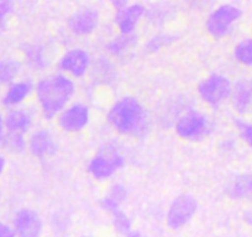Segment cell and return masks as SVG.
<instances>
[{"label": "cell", "instance_id": "obj_1", "mask_svg": "<svg viewBox=\"0 0 252 237\" xmlns=\"http://www.w3.org/2000/svg\"><path fill=\"white\" fill-rule=\"evenodd\" d=\"M106 120L114 131L132 139H142L151 129L149 111L132 95L119 98L109 109Z\"/></svg>", "mask_w": 252, "mask_h": 237}, {"label": "cell", "instance_id": "obj_2", "mask_svg": "<svg viewBox=\"0 0 252 237\" xmlns=\"http://www.w3.org/2000/svg\"><path fill=\"white\" fill-rule=\"evenodd\" d=\"M74 94V79L61 72L47 74L35 84L36 99L46 120L57 118L58 114L71 104Z\"/></svg>", "mask_w": 252, "mask_h": 237}, {"label": "cell", "instance_id": "obj_3", "mask_svg": "<svg viewBox=\"0 0 252 237\" xmlns=\"http://www.w3.org/2000/svg\"><path fill=\"white\" fill-rule=\"evenodd\" d=\"M197 93L210 108L219 109L231 98L232 82L224 74L213 73L199 82Z\"/></svg>", "mask_w": 252, "mask_h": 237}, {"label": "cell", "instance_id": "obj_4", "mask_svg": "<svg viewBox=\"0 0 252 237\" xmlns=\"http://www.w3.org/2000/svg\"><path fill=\"white\" fill-rule=\"evenodd\" d=\"M241 16V8L235 4H221L208 15L205 20V30L215 40L224 38L232 32L234 26Z\"/></svg>", "mask_w": 252, "mask_h": 237}, {"label": "cell", "instance_id": "obj_5", "mask_svg": "<svg viewBox=\"0 0 252 237\" xmlns=\"http://www.w3.org/2000/svg\"><path fill=\"white\" fill-rule=\"evenodd\" d=\"M176 134L186 141H202L213 131V122L199 110H189L177 120Z\"/></svg>", "mask_w": 252, "mask_h": 237}, {"label": "cell", "instance_id": "obj_6", "mask_svg": "<svg viewBox=\"0 0 252 237\" xmlns=\"http://www.w3.org/2000/svg\"><path fill=\"white\" fill-rule=\"evenodd\" d=\"M125 166V157L116 146H108L106 152L95 154L89 161L87 171L96 180H106Z\"/></svg>", "mask_w": 252, "mask_h": 237}, {"label": "cell", "instance_id": "obj_7", "mask_svg": "<svg viewBox=\"0 0 252 237\" xmlns=\"http://www.w3.org/2000/svg\"><path fill=\"white\" fill-rule=\"evenodd\" d=\"M198 211V202L193 195L181 194L174 198L167 210V225L173 231L183 229Z\"/></svg>", "mask_w": 252, "mask_h": 237}, {"label": "cell", "instance_id": "obj_8", "mask_svg": "<svg viewBox=\"0 0 252 237\" xmlns=\"http://www.w3.org/2000/svg\"><path fill=\"white\" fill-rule=\"evenodd\" d=\"M89 122H91V108L81 101L71 103L57 116V124L60 129L68 134L83 131Z\"/></svg>", "mask_w": 252, "mask_h": 237}, {"label": "cell", "instance_id": "obj_9", "mask_svg": "<svg viewBox=\"0 0 252 237\" xmlns=\"http://www.w3.org/2000/svg\"><path fill=\"white\" fill-rule=\"evenodd\" d=\"M91 64L92 57L88 51L82 47H72L60 57L58 68L61 73L74 79L86 76L91 68Z\"/></svg>", "mask_w": 252, "mask_h": 237}, {"label": "cell", "instance_id": "obj_10", "mask_svg": "<svg viewBox=\"0 0 252 237\" xmlns=\"http://www.w3.org/2000/svg\"><path fill=\"white\" fill-rule=\"evenodd\" d=\"M13 229L16 237H41L43 232V221L37 211L30 207H24L16 212Z\"/></svg>", "mask_w": 252, "mask_h": 237}, {"label": "cell", "instance_id": "obj_11", "mask_svg": "<svg viewBox=\"0 0 252 237\" xmlns=\"http://www.w3.org/2000/svg\"><path fill=\"white\" fill-rule=\"evenodd\" d=\"M99 23H100V14L98 9L91 6L78 9L69 16L67 21L69 31L76 36L92 35L98 29Z\"/></svg>", "mask_w": 252, "mask_h": 237}, {"label": "cell", "instance_id": "obj_12", "mask_svg": "<svg viewBox=\"0 0 252 237\" xmlns=\"http://www.w3.org/2000/svg\"><path fill=\"white\" fill-rule=\"evenodd\" d=\"M146 15V8L141 3H127L115 10V24L123 35H131L141 19Z\"/></svg>", "mask_w": 252, "mask_h": 237}, {"label": "cell", "instance_id": "obj_13", "mask_svg": "<svg viewBox=\"0 0 252 237\" xmlns=\"http://www.w3.org/2000/svg\"><path fill=\"white\" fill-rule=\"evenodd\" d=\"M231 105L239 115L252 114V77H242L232 83Z\"/></svg>", "mask_w": 252, "mask_h": 237}, {"label": "cell", "instance_id": "obj_14", "mask_svg": "<svg viewBox=\"0 0 252 237\" xmlns=\"http://www.w3.org/2000/svg\"><path fill=\"white\" fill-rule=\"evenodd\" d=\"M28 147L31 154L36 158H46L52 156L57 151L55 137L46 129H38L33 131L28 141Z\"/></svg>", "mask_w": 252, "mask_h": 237}, {"label": "cell", "instance_id": "obj_15", "mask_svg": "<svg viewBox=\"0 0 252 237\" xmlns=\"http://www.w3.org/2000/svg\"><path fill=\"white\" fill-rule=\"evenodd\" d=\"M33 124V115L24 108L11 109L4 118V125L9 134L25 135Z\"/></svg>", "mask_w": 252, "mask_h": 237}, {"label": "cell", "instance_id": "obj_16", "mask_svg": "<svg viewBox=\"0 0 252 237\" xmlns=\"http://www.w3.org/2000/svg\"><path fill=\"white\" fill-rule=\"evenodd\" d=\"M35 91V84L31 79H21L8 87L3 96V104L9 108L19 106Z\"/></svg>", "mask_w": 252, "mask_h": 237}, {"label": "cell", "instance_id": "obj_17", "mask_svg": "<svg viewBox=\"0 0 252 237\" xmlns=\"http://www.w3.org/2000/svg\"><path fill=\"white\" fill-rule=\"evenodd\" d=\"M225 192L231 199L252 203V174L235 177L226 185Z\"/></svg>", "mask_w": 252, "mask_h": 237}, {"label": "cell", "instance_id": "obj_18", "mask_svg": "<svg viewBox=\"0 0 252 237\" xmlns=\"http://www.w3.org/2000/svg\"><path fill=\"white\" fill-rule=\"evenodd\" d=\"M25 61L32 71H43L48 66V58L46 56V48L40 43H30L26 45L24 50Z\"/></svg>", "mask_w": 252, "mask_h": 237}, {"label": "cell", "instance_id": "obj_19", "mask_svg": "<svg viewBox=\"0 0 252 237\" xmlns=\"http://www.w3.org/2000/svg\"><path fill=\"white\" fill-rule=\"evenodd\" d=\"M21 64L15 58H4L0 61V84L10 86L20 74Z\"/></svg>", "mask_w": 252, "mask_h": 237}, {"label": "cell", "instance_id": "obj_20", "mask_svg": "<svg viewBox=\"0 0 252 237\" xmlns=\"http://www.w3.org/2000/svg\"><path fill=\"white\" fill-rule=\"evenodd\" d=\"M136 40L137 37L135 36V33H131V35H123V33H120V35L115 36V37L109 41L108 45H106V50H108V52L111 56L118 57V56L125 53L130 47H132L135 42H136Z\"/></svg>", "mask_w": 252, "mask_h": 237}, {"label": "cell", "instance_id": "obj_21", "mask_svg": "<svg viewBox=\"0 0 252 237\" xmlns=\"http://www.w3.org/2000/svg\"><path fill=\"white\" fill-rule=\"evenodd\" d=\"M235 61L245 67H252V37L242 38L232 51Z\"/></svg>", "mask_w": 252, "mask_h": 237}, {"label": "cell", "instance_id": "obj_22", "mask_svg": "<svg viewBox=\"0 0 252 237\" xmlns=\"http://www.w3.org/2000/svg\"><path fill=\"white\" fill-rule=\"evenodd\" d=\"M111 224L115 231L118 234L124 235V236H129L132 229L131 217L126 214L123 209L116 210L115 212L111 214Z\"/></svg>", "mask_w": 252, "mask_h": 237}, {"label": "cell", "instance_id": "obj_23", "mask_svg": "<svg viewBox=\"0 0 252 237\" xmlns=\"http://www.w3.org/2000/svg\"><path fill=\"white\" fill-rule=\"evenodd\" d=\"M176 41V36L169 35V33H158V35H155L147 41L146 48L149 52H158L162 48L167 47L171 43H173Z\"/></svg>", "mask_w": 252, "mask_h": 237}, {"label": "cell", "instance_id": "obj_24", "mask_svg": "<svg viewBox=\"0 0 252 237\" xmlns=\"http://www.w3.org/2000/svg\"><path fill=\"white\" fill-rule=\"evenodd\" d=\"M1 141H3V145L5 146L6 149L11 152H16V153L23 152L28 147V142H26L24 135L9 134L8 132V135H4Z\"/></svg>", "mask_w": 252, "mask_h": 237}, {"label": "cell", "instance_id": "obj_25", "mask_svg": "<svg viewBox=\"0 0 252 237\" xmlns=\"http://www.w3.org/2000/svg\"><path fill=\"white\" fill-rule=\"evenodd\" d=\"M95 73L99 81H103L104 83H109L115 78V71H114L113 64L106 61V58H99L95 66Z\"/></svg>", "mask_w": 252, "mask_h": 237}, {"label": "cell", "instance_id": "obj_26", "mask_svg": "<svg viewBox=\"0 0 252 237\" xmlns=\"http://www.w3.org/2000/svg\"><path fill=\"white\" fill-rule=\"evenodd\" d=\"M235 127L237 130L240 139L245 142L249 147L252 148V122L247 121L242 118H236L234 120Z\"/></svg>", "mask_w": 252, "mask_h": 237}, {"label": "cell", "instance_id": "obj_27", "mask_svg": "<svg viewBox=\"0 0 252 237\" xmlns=\"http://www.w3.org/2000/svg\"><path fill=\"white\" fill-rule=\"evenodd\" d=\"M127 194H129V193H127V189H126L125 185L121 184V183H115V184H113L110 187L108 197H110L111 199L116 200L119 204H121V203L126 200Z\"/></svg>", "mask_w": 252, "mask_h": 237}, {"label": "cell", "instance_id": "obj_28", "mask_svg": "<svg viewBox=\"0 0 252 237\" xmlns=\"http://www.w3.org/2000/svg\"><path fill=\"white\" fill-rule=\"evenodd\" d=\"M14 10V4L9 0H0V30H4L8 18Z\"/></svg>", "mask_w": 252, "mask_h": 237}, {"label": "cell", "instance_id": "obj_29", "mask_svg": "<svg viewBox=\"0 0 252 237\" xmlns=\"http://www.w3.org/2000/svg\"><path fill=\"white\" fill-rule=\"evenodd\" d=\"M120 205L121 204H119L116 200L111 199V198L108 197V195H106V197H104L103 199L100 200V207L104 210V211L109 212L110 215L113 214V212H115L116 210L121 209Z\"/></svg>", "mask_w": 252, "mask_h": 237}, {"label": "cell", "instance_id": "obj_30", "mask_svg": "<svg viewBox=\"0 0 252 237\" xmlns=\"http://www.w3.org/2000/svg\"><path fill=\"white\" fill-rule=\"evenodd\" d=\"M0 237H16L14 229L8 224L0 222Z\"/></svg>", "mask_w": 252, "mask_h": 237}, {"label": "cell", "instance_id": "obj_31", "mask_svg": "<svg viewBox=\"0 0 252 237\" xmlns=\"http://www.w3.org/2000/svg\"><path fill=\"white\" fill-rule=\"evenodd\" d=\"M4 130H5V125H4V118H3V115L0 114V141H1L4 137Z\"/></svg>", "mask_w": 252, "mask_h": 237}, {"label": "cell", "instance_id": "obj_32", "mask_svg": "<svg viewBox=\"0 0 252 237\" xmlns=\"http://www.w3.org/2000/svg\"><path fill=\"white\" fill-rule=\"evenodd\" d=\"M4 168H5V158L0 156V174L3 173Z\"/></svg>", "mask_w": 252, "mask_h": 237}, {"label": "cell", "instance_id": "obj_33", "mask_svg": "<svg viewBox=\"0 0 252 237\" xmlns=\"http://www.w3.org/2000/svg\"><path fill=\"white\" fill-rule=\"evenodd\" d=\"M127 237H141V235H139V234H130Z\"/></svg>", "mask_w": 252, "mask_h": 237}, {"label": "cell", "instance_id": "obj_34", "mask_svg": "<svg viewBox=\"0 0 252 237\" xmlns=\"http://www.w3.org/2000/svg\"><path fill=\"white\" fill-rule=\"evenodd\" d=\"M249 224L252 226V214L250 215V217H249Z\"/></svg>", "mask_w": 252, "mask_h": 237}]
</instances>
